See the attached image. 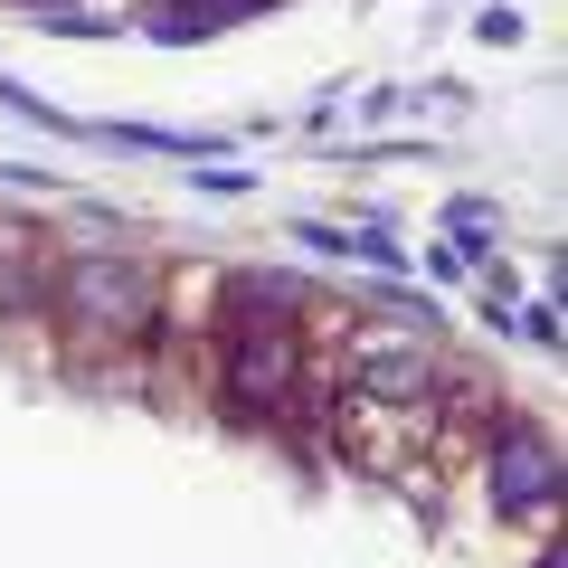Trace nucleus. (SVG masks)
<instances>
[{
    "label": "nucleus",
    "mask_w": 568,
    "mask_h": 568,
    "mask_svg": "<svg viewBox=\"0 0 568 568\" xmlns=\"http://www.w3.org/2000/svg\"><path fill=\"white\" fill-rule=\"evenodd\" d=\"M48 313H58L85 351L152 342V323H162V275H152L142 256H58Z\"/></svg>",
    "instance_id": "f257e3e1"
},
{
    "label": "nucleus",
    "mask_w": 568,
    "mask_h": 568,
    "mask_svg": "<svg viewBox=\"0 0 568 568\" xmlns=\"http://www.w3.org/2000/svg\"><path fill=\"white\" fill-rule=\"evenodd\" d=\"M304 379V342H294V313H227L219 332V388L237 417H275Z\"/></svg>",
    "instance_id": "f03ea898"
},
{
    "label": "nucleus",
    "mask_w": 568,
    "mask_h": 568,
    "mask_svg": "<svg viewBox=\"0 0 568 568\" xmlns=\"http://www.w3.org/2000/svg\"><path fill=\"white\" fill-rule=\"evenodd\" d=\"M342 379L361 388L369 407H398V417H417V407H436L446 398V351L436 342H417V332H351V351H342Z\"/></svg>",
    "instance_id": "7ed1b4c3"
},
{
    "label": "nucleus",
    "mask_w": 568,
    "mask_h": 568,
    "mask_svg": "<svg viewBox=\"0 0 568 568\" xmlns=\"http://www.w3.org/2000/svg\"><path fill=\"white\" fill-rule=\"evenodd\" d=\"M493 503L503 511H549L559 503V455H549L540 426L503 417V436H493Z\"/></svg>",
    "instance_id": "20e7f679"
},
{
    "label": "nucleus",
    "mask_w": 568,
    "mask_h": 568,
    "mask_svg": "<svg viewBox=\"0 0 568 568\" xmlns=\"http://www.w3.org/2000/svg\"><path fill=\"white\" fill-rule=\"evenodd\" d=\"M48 284H58L48 246H29V237H0V313H48Z\"/></svg>",
    "instance_id": "39448f33"
},
{
    "label": "nucleus",
    "mask_w": 568,
    "mask_h": 568,
    "mask_svg": "<svg viewBox=\"0 0 568 568\" xmlns=\"http://www.w3.org/2000/svg\"><path fill=\"white\" fill-rule=\"evenodd\" d=\"M246 0H142V20L162 29V39H200V29H219V20H237Z\"/></svg>",
    "instance_id": "423d86ee"
},
{
    "label": "nucleus",
    "mask_w": 568,
    "mask_h": 568,
    "mask_svg": "<svg viewBox=\"0 0 568 568\" xmlns=\"http://www.w3.org/2000/svg\"><path fill=\"white\" fill-rule=\"evenodd\" d=\"M521 332H530V351H559V313H549V304H530Z\"/></svg>",
    "instance_id": "0eeeda50"
},
{
    "label": "nucleus",
    "mask_w": 568,
    "mask_h": 568,
    "mask_svg": "<svg viewBox=\"0 0 568 568\" xmlns=\"http://www.w3.org/2000/svg\"><path fill=\"white\" fill-rule=\"evenodd\" d=\"M29 10H77V0H29Z\"/></svg>",
    "instance_id": "6e6552de"
},
{
    "label": "nucleus",
    "mask_w": 568,
    "mask_h": 568,
    "mask_svg": "<svg viewBox=\"0 0 568 568\" xmlns=\"http://www.w3.org/2000/svg\"><path fill=\"white\" fill-rule=\"evenodd\" d=\"M530 568H568V559H559V549H549V559H530Z\"/></svg>",
    "instance_id": "1a4fd4ad"
}]
</instances>
